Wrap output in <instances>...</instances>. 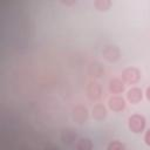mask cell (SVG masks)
<instances>
[{"instance_id":"1","label":"cell","mask_w":150,"mask_h":150,"mask_svg":"<svg viewBox=\"0 0 150 150\" xmlns=\"http://www.w3.org/2000/svg\"><path fill=\"white\" fill-rule=\"evenodd\" d=\"M128 127L129 130L134 134H141L145 130L146 120L142 114H132L128 118Z\"/></svg>"},{"instance_id":"2","label":"cell","mask_w":150,"mask_h":150,"mask_svg":"<svg viewBox=\"0 0 150 150\" xmlns=\"http://www.w3.org/2000/svg\"><path fill=\"white\" fill-rule=\"evenodd\" d=\"M141 70L136 67H127L121 74V79L125 84H136L141 80Z\"/></svg>"},{"instance_id":"3","label":"cell","mask_w":150,"mask_h":150,"mask_svg":"<svg viewBox=\"0 0 150 150\" xmlns=\"http://www.w3.org/2000/svg\"><path fill=\"white\" fill-rule=\"evenodd\" d=\"M127 107V100L121 95H111L108 100V108L114 112H121Z\"/></svg>"},{"instance_id":"4","label":"cell","mask_w":150,"mask_h":150,"mask_svg":"<svg viewBox=\"0 0 150 150\" xmlns=\"http://www.w3.org/2000/svg\"><path fill=\"white\" fill-rule=\"evenodd\" d=\"M86 90H87V96L90 101H98L102 95V88L96 81H89Z\"/></svg>"},{"instance_id":"5","label":"cell","mask_w":150,"mask_h":150,"mask_svg":"<svg viewBox=\"0 0 150 150\" xmlns=\"http://www.w3.org/2000/svg\"><path fill=\"white\" fill-rule=\"evenodd\" d=\"M143 96H144V93H143V90L141 88H138V87H131V88L128 89L127 95H125V98L131 104H138L143 100Z\"/></svg>"},{"instance_id":"6","label":"cell","mask_w":150,"mask_h":150,"mask_svg":"<svg viewBox=\"0 0 150 150\" xmlns=\"http://www.w3.org/2000/svg\"><path fill=\"white\" fill-rule=\"evenodd\" d=\"M108 89L112 95H120L125 90V83L120 77H114L109 80Z\"/></svg>"},{"instance_id":"7","label":"cell","mask_w":150,"mask_h":150,"mask_svg":"<svg viewBox=\"0 0 150 150\" xmlns=\"http://www.w3.org/2000/svg\"><path fill=\"white\" fill-rule=\"evenodd\" d=\"M103 56L110 62H115L120 59V49L116 46H107L103 49Z\"/></svg>"},{"instance_id":"8","label":"cell","mask_w":150,"mask_h":150,"mask_svg":"<svg viewBox=\"0 0 150 150\" xmlns=\"http://www.w3.org/2000/svg\"><path fill=\"white\" fill-rule=\"evenodd\" d=\"M73 117L77 123H83L88 118V109L83 105H77L73 110Z\"/></svg>"},{"instance_id":"9","label":"cell","mask_w":150,"mask_h":150,"mask_svg":"<svg viewBox=\"0 0 150 150\" xmlns=\"http://www.w3.org/2000/svg\"><path fill=\"white\" fill-rule=\"evenodd\" d=\"M91 116L96 121H102L107 116V108L103 104H101V103L95 104L93 107V109H91Z\"/></svg>"},{"instance_id":"10","label":"cell","mask_w":150,"mask_h":150,"mask_svg":"<svg viewBox=\"0 0 150 150\" xmlns=\"http://www.w3.org/2000/svg\"><path fill=\"white\" fill-rule=\"evenodd\" d=\"M93 146H94V143L90 138H87V137H81L76 141V144H75V148L76 150H93Z\"/></svg>"},{"instance_id":"11","label":"cell","mask_w":150,"mask_h":150,"mask_svg":"<svg viewBox=\"0 0 150 150\" xmlns=\"http://www.w3.org/2000/svg\"><path fill=\"white\" fill-rule=\"evenodd\" d=\"M112 2L110 0H96L94 1V7L100 12H105L111 7Z\"/></svg>"},{"instance_id":"12","label":"cell","mask_w":150,"mask_h":150,"mask_svg":"<svg viewBox=\"0 0 150 150\" xmlns=\"http://www.w3.org/2000/svg\"><path fill=\"white\" fill-rule=\"evenodd\" d=\"M61 138H62V141H63L64 143L70 144V143H73V142L75 141V138H76V132H74V131L70 130V129H66V130H63V132H62V135H61Z\"/></svg>"},{"instance_id":"13","label":"cell","mask_w":150,"mask_h":150,"mask_svg":"<svg viewBox=\"0 0 150 150\" xmlns=\"http://www.w3.org/2000/svg\"><path fill=\"white\" fill-rule=\"evenodd\" d=\"M107 150H125V145L121 141H111L107 145Z\"/></svg>"},{"instance_id":"14","label":"cell","mask_w":150,"mask_h":150,"mask_svg":"<svg viewBox=\"0 0 150 150\" xmlns=\"http://www.w3.org/2000/svg\"><path fill=\"white\" fill-rule=\"evenodd\" d=\"M144 142L148 146H150V128L146 129L145 132H144Z\"/></svg>"},{"instance_id":"15","label":"cell","mask_w":150,"mask_h":150,"mask_svg":"<svg viewBox=\"0 0 150 150\" xmlns=\"http://www.w3.org/2000/svg\"><path fill=\"white\" fill-rule=\"evenodd\" d=\"M144 96H145V98L150 102V86L149 87H146V89H145V93H144Z\"/></svg>"}]
</instances>
